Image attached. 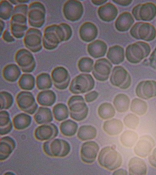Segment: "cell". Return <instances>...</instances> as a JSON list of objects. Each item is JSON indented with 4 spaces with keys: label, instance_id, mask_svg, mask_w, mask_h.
Segmentation results:
<instances>
[{
    "label": "cell",
    "instance_id": "obj_1",
    "mask_svg": "<svg viewBox=\"0 0 156 175\" xmlns=\"http://www.w3.org/2000/svg\"><path fill=\"white\" fill-rule=\"evenodd\" d=\"M68 31L61 24H53L44 29L43 36V45L45 49L52 50L56 48L60 43L67 41Z\"/></svg>",
    "mask_w": 156,
    "mask_h": 175
},
{
    "label": "cell",
    "instance_id": "obj_2",
    "mask_svg": "<svg viewBox=\"0 0 156 175\" xmlns=\"http://www.w3.org/2000/svg\"><path fill=\"white\" fill-rule=\"evenodd\" d=\"M98 161L103 167L109 170H113L120 167L122 163L121 155L112 147L107 146L99 153Z\"/></svg>",
    "mask_w": 156,
    "mask_h": 175
},
{
    "label": "cell",
    "instance_id": "obj_3",
    "mask_svg": "<svg viewBox=\"0 0 156 175\" xmlns=\"http://www.w3.org/2000/svg\"><path fill=\"white\" fill-rule=\"evenodd\" d=\"M151 48L147 43L139 41L128 45L126 50L127 60L132 63H137L147 57L151 52Z\"/></svg>",
    "mask_w": 156,
    "mask_h": 175
},
{
    "label": "cell",
    "instance_id": "obj_4",
    "mask_svg": "<svg viewBox=\"0 0 156 175\" xmlns=\"http://www.w3.org/2000/svg\"><path fill=\"white\" fill-rule=\"evenodd\" d=\"M67 104L72 118L77 121H81L86 118L88 113V108L82 96H72L69 99Z\"/></svg>",
    "mask_w": 156,
    "mask_h": 175
},
{
    "label": "cell",
    "instance_id": "obj_5",
    "mask_svg": "<svg viewBox=\"0 0 156 175\" xmlns=\"http://www.w3.org/2000/svg\"><path fill=\"white\" fill-rule=\"evenodd\" d=\"M46 9L44 4L39 1H34L29 5L28 20L29 24L35 28H40L45 21Z\"/></svg>",
    "mask_w": 156,
    "mask_h": 175
},
{
    "label": "cell",
    "instance_id": "obj_6",
    "mask_svg": "<svg viewBox=\"0 0 156 175\" xmlns=\"http://www.w3.org/2000/svg\"><path fill=\"white\" fill-rule=\"evenodd\" d=\"M95 81L92 76L87 74H81L76 76L72 81L69 90L74 94L87 92L94 87Z\"/></svg>",
    "mask_w": 156,
    "mask_h": 175
},
{
    "label": "cell",
    "instance_id": "obj_7",
    "mask_svg": "<svg viewBox=\"0 0 156 175\" xmlns=\"http://www.w3.org/2000/svg\"><path fill=\"white\" fill-rule=\"evenodd\" d=\"M43 36L41 31L37 28H29L24 37L23 42L25 47L34 53L40 51L42 49Z\"/></svg>",
    "mask_w": 156,
    "mask_h": 175
},
{
    "label": "cell",
    "instance_id": "obj_8",
    "mask_svg": "<svg viewBox=\"0 0 156 175\" xmlns=\"http://www.w3.org/2000/svg\"><path fill=\"white\" fill-rule=\"evenodd\" d=\"M130 33L136 39L148 41L153 40L156 36V30L154 26L145 22L136 23L131 29Z\"/></svg>",
    "mask_w": 156,
    "mask_h": 175
},
{
    "label": "cell",
    "instance_id": "obj_9",
    "mask_svg": "<svg viewBox=\"0 0 156 175\" xmlns=\"http://www.w3.org/2000/svg\"><path fill=\"white\" fill-rule=\"evenodd\" d=\"M15 59L23 72L25 73L32 72L34 70L36 63L31 51L25 48H21L16 52Z\"/></svg>",
    "mask_w": 156,
    "mask_h": 175
},
{
    "label": "cell",
    "instance_id": "obj_10",
    "mask_svg": "<svg viewBox=\"0 0 156 175\" xmlns=\"http://www.w3.org/2000/svg\"><path fill=\"white\" fill-rule=\"evenodd\" d=\"M110 81L112 85L122 90L128 88L131 84L129 74L124 68L119 66L113 68Z\"/></svg>",
    "mask_w": 156,
    "mask_h": 175
},
{
    "label": "cell",
    "instance_id": "obj_11",
    "mask_svg": "<svg viewBox=\"0 0 156 175\" xmlns=\"http://www.w3.org/2000/svg\"><path fill=\"white\" fill-rule=\"evenodd\" d=\"M16 101L19 108L28 114H33L37 109L38 105L34 97L30 92H20L16 95Z\"/></svg>",
    "mask_w": 156,
    "mask_h": 175
},
{
    "label": "cell",
    "instance_id": "obj_12",
    "mask_svg": "<svg viewBox=\"0 0 156 175\" xmlns=\"http://www.w3.org/2000/svg\"><path fill=\"white\" fill-rule=\"evenodd\" d=\"M62 12L65 17L68 20L74 22L79 20L83 12L82 4L75 0L67 1L64 4Z\"/></svg>",
    "mask_w": 156,
    "mask_h": 175
},
{
    "label": "cell",
    "instance_id": "obj_13",
    "mask_svg": "<svg viewBox=\"0 0 156 175\" xmlns=\"http://www.w3.org/2000/svg\"><path fill=\"white\" fill-rule=\"evenodd\" d=\"M132 13L137 20L151 21L156 15V5L151 2L140 4L133 7Z\"/></svg>",
    "mask_w": 156,
    "mask_h": 175
},
{
    "label": "cell",
    "instance_id": "obj_14",
    "mask_svg": "<svg viewBox=\"0 0 156 175\" xmlns=\"http://www.w3.org/2000/svg\"><path fill=\"white\" fill-rule=\"evenodd\" d=\"M52 81L55 87L60 90H64L68 87L70 81L68 70L62 66L54 68L51 72Z\"/></svg>",
    "mask_w": 156,
    "mask_h": 175
},
{
    "label": "cell",
    "instance_id": "obj_15",
    "mask_svg": "<svg viewBox=\"0 0 156 175\" xmlns=\"http://www.w3.org/2000/svg\"><path fill=\"white\" fill-rule=\"evenodd\" d=\"M112 66L105 58L97 60L94 64L92 74L97 80L104 81L107 80L110 74Z\"/></svg>",
    "mask_w": 156,
    "mask_h": 175
},
{
    "label": "cell",
    "instance_id": "obj_16",
    "mask_svg": "<svg viewBox=\"0 0 156 175\" xmlns=\"http://www.w3.org/2000/svg\"><path fill=\"white\" fill-rule=\"evenodd\" d=\"M58 133L57 126L53 123H48L37 127L34 130V136L38 140L47 141L54 139Z\"/></svg>",
    "mask_w": 156,
    "mask_h": 175
},
{
    "label": "cell",
    "instance_id": "obj_17",
    "mask_svg": "<svg viewBox=\"0 0 156 175\" xmlns=\"http://www.w3.org/2000/svg\"><path fill=\"white\" fill-rule=\"evenodd\" d=\"M135 92L138 97L144 99L156 97V81L147 80L140 82L137 85Z\"/></svg>",
    "mask_w": 156,
    "mask_h": 175
},
{
    "label": "cell",
    "instance_id": "obj_18",
    "mask_svg": "<svg viewBox=\"0 0 156 175\" xmlns=\"http://www.w3.org/2000/svg\"><path fill=\"white\" fill-rule=\"evenodd\" d=\"M99 147L95 142H86L83 144L80 151L82 160L87 164L93 163L95 160Z\"/></svg>",
    "mask_w": 156,
    "mask_h": 175
},
{
    "label": "cell",
    "instance_id": "obj_19",
    "mask_svg": "<svg viewBox=\"0 0 156 175\" xmlns=\"http://www.w3.org/2000/svg\"><path fill=\"white\" fill-rule=\"evenodd\" d=\"M155 146V142L152 137L148 135L141 136L136 145L134 150L137 156L145 157L150 153Z\"/></svg>",
    "mask_w": 156,
    "mask_h": 175
},
{
    "label": "cell",
    "instance_id": "obj_20",
    "mask_svg": "<svg viewBox=\"0 0 156 175\" xmlns=\"http://www.w3.org/2000/svg\"><path fill=\"white\" fill-rule=\"evenodd\" d=\"M49 149L51 157L62 158L67 156L70 151V146L66 140L61 139L51 140Z\"/></svg>",
    "mask_w": 156,
    "mask_h": 175
},
{
    "label": "cell",
    "instance_id": "obj_21",
    "mask_svg": "<svg viewBox=\"0 0 156 175\" xmlns=\"http://www.w3.org/2000/svg\"><path fill=\"white\" fill-rule=\"evenodd\" d=\"M80 37L83 41L89 42L94 40L98 34V29L93 23L87 22L84 23L79 30Z\"/></svg>",
    "mask_w": 156,
    "mask_h": 175
},
{
    "label": "cell",
    "instance_id": "obj_22",
    "mask_svg": "<svg viewBox=\"0 0 156 175\" xmlns=\"http://www.w3.org/2000/svg\"><path fill=\"white\" fill-rule=\"evenodd\" d=\"M99 17L102 20L109 22L114 20L118 13L116 7L113 4L108 2L100 7L98 10Z\"/></svg>",
    "mask_w": 156,
    "mask_h": 175
},
{
    "label": "cell",
    "instance_id": "obj_23",
    "mask_svg": "<svg viewBox=\"0 0 156 175\" xmlns=\"http://www.w3.org/2000/svg\"><path fill=\"white\" fill-rule=\"evenodd\" d=\"M16 144L15 140L9 136L1 138L0 141V160H6L15 149Z\"/></svg>",
    "mask_w": 156,
    "mask_h": 175
},
{
    "label": "cell",
    "instance_id": "obj_24",
    "mask_svg": "<svg viewBox=\"0 0 156 175\" xmlns=\"http://www.w3.org/2000/svg\"><path fill=\"white\" fill-rule=\"evenodd\" d=\"M129 175H144L146 174L147 166L145 161L136 157L132 158L128 164Z\"/></svg>",
    "mask_w": 156,
    "mask_h": 175
},
{
    "label": "cell",
    "instance_id": "obj_25",
    "mask_svg": "<svg viewBox=\"0 0 156 175\" xmlns=\"http://www.w3.org/2000/svg\"><path fill=\"white\" fill-rule=\"evenodd\" d=\"M107 49L106 44L103 41L98 39L87 45V51L89 55L94 58L104 56Z\"/></svg>",
    "mask_w": 156,
    "mask_h": 175
},
{
    "label": "cell",
    "instance_id": "obj_26",
    "mask_svg": "<svg viewBox=\"0 0 156 175\" xmlns=\"http://www.w3.org/2000/svg\"><path fill=\"white\" fill-rule=\"evenodd\" d=\"M134 22L132 15L128 12H124L121 14L116 20L115 27L119 31L125 32L130 28Z\"/></svg>",
    "mask_w": 156,
    "mask_h": 175
},
{
    "label": "cell",
    "instance_id": "obj_27",
    "mask_svg": "<svg viewBox=\"0 0 156 175\" xmlns=\"http://www.w3.org/2000/svg\"><path fill=\"white\" fill-rule=\"evenodd\" d=\"M103 128L108 135L115 136L119 134L122 131L123 125L121 120L114 118L105 121L103 123Z\"/></svg>",
    "mask_w": 156,
    "mask_h": 175
},
{
    "label": "cell",
    "instance_id": "obj_28",
    "mask_svg": "<svg viewBox=\"0 0 156 175\" xmlns=\"http://www.w3.org/2000/svg\"><path fill=\"white\" fill-rule=\"evenodd\" d=\"M20 68L14 63H10L5 66L2 70V76L6 81L13 82L16 81L21 74Z\"/></svg>",
    "mask_w": 156,
    "mask_h": 175
},
{
    "label": "cell",
    "instance_id": "obj_29",
    "mask_svg": "<svg viewBox=\"0 0 156 175\" xmlns=\"http://www.w3.org/2000/svg\"><path fill=\"white\" fill-rule=\"evenodd\" d=\"M107 57L113 64H119L124 60V49L118 45L112 46L109 48Z\"/></svg>",
    "mask_w": 156,
    "mask_h": 175
},
{
    "label": "cell",
    "instance_id": "obj_30",
    "mask_svg": "<svg viewBox=\"0 0 156 175\" xmlns=\"http://www.w3.org/2000/svg\"><path fill=\"white\" fill-rule=\"evenodd\" d=\"M56 96L53 91L46 90L39 92L37 96V100L38 104L44 106H50L55 102Z\"/></svg>",
    "mask_w": 156,
    "mask_h": 175
},
{
    "label": "cell",
    "instance_id": "obj_31",
    "mask_svg": "<svg viewBox=\"0 0 156 175\" xmlns=\"http://www.w3.org/2000/svg\"><path fill=\"white\" fill-rule=\"evenodd\" d=\"M36 122L39 124L49 123L53 119L51 109L47 107H40L34 116Z\"/></svg>",
    "mask_w": 156,
    "mask_h": 175
},
{
    "label": "cell",
    "instance_id": "obj_32",
    "mask_svg": "<svg viewBox=\"0 0 156 175\" xmlns=\"http://www.w3.org/2000/svg\"><path fill=\"white\" fill-rule=\"evenodd\" d=\"M31 121V117L29 115L23 113L17 114L12 119L14 127L18 130L26 129L30 126Z\"/></svg>",
    "mask_w": 156,
    "mask_h": 175
},
{
    "label": "cell",
    "instance_id": "obj_33",
    "mask_svg": "<svg viewBox=\"0 0 156 175\" xmlns=\"http://www.w3.org/2000/svg\"><path fill=\"white\" fill-rule=\"evenodd\" d=\"M130 103V99L126 94L120 93L117 95L114 99L113 103L117 112L123 113L129 109Z\"/></svg>",
    "mask_w": 156,
    "mask_h": 175
},
{
    "label": "cell",
    "instance_id": "obj_34",
    "mask_svg": "<svg viewBox=\"0 0 156 175\" xmlns=\"http://www.w3.org/2000/svg\"><path fill=\"white\" fill-rule=\"evenodd\" d=\"M97 134V130L94 127L91 125H85L80 127L77 136L80 140L86 141L94 139Z\"/></svg>",
    "mask_w": 156,
    "mask_h": 175
},
{
    "label": "cell",
    "instance_id": "obj_35",
    "mask_svg": "<svg viewBox=\"0 0 156 175\" xmlns=\"http://www.w3.org/2000/svg\"><path fill=\"white\" fill-rule=\"evenodd\" d=\"M78 126L74 121L68 119L62 122L59 126L60 130L61 133L66 136L71 137L76 133Z\"/></svg>",
    "mask_w": 156,
    "mask_h": 175
},
{
    "label": "cell",
    "instance_id": "obj_36",
    "mask_svg": "<svg viewBox=\"0 0 156 175\" xmlns=\"http://www.w3.org/2000/svg\"><path fill=\"white\" fill-rule=\"evenodd\" d=\"M14 7L9 0H2L0 2V17L3 20L10 19L12 17Z\"/></svg>",
    "mask_w": 156,
    "mask_h": 175
},
{
    "label": "cell",
    "instance_id": "obj_37",
    "mask_svg": "<svg viewBox=\"0 0 156 175\" xmlns=\"http://www.w3.org/2000/svg\"><path fill=\"white\" fill-rule=\"evenodd\" d=\"M98 113L101 118L105 120L113 118L115 115V112L111 104L104 102L101 104L98 108Z\"/></svg>",
    "mask_w": 156,
    "mask_h": 175
},
{
    "label": "cell",
    "instance_id": "obj_38",
    "mask_svg": "<svg viewBox=\"0 0 156 175\" xmlns=\"http://www.w3.org/2000/svg\"><path fill=\"white\" fill-rule=\"evenodd\" d=\"M138 137V135L136 132L131 130H126L120 136V140L124 146L131 148L136 143Z\"/></svg>",
    "mask_w": 156,
    "mask_h": 175
},
{
    "label": "cell",
    "instance_id": "obj_39",
    "mask_svg": "<svg viewBox=\"0 0 156 175\" xmlns=\"http://www.w3.org/2000/svg\"><path fill=\"white\" fill-rule=\"evenodd\" d=\"M52 111L55 118L58 121L64 120L68 117V109L67 106L64 103L56 104L53 107Z\"/></svg>",
    "mask_w": 156,
    "mask_h": 175
},
{
    "label": "cell",
    "instance_id": "obj_40",
    "mask_svg": "<svg viewBox=\"0 0 156 175\" xmlns=\"http://www.w3.org/2000/svg\"><path fill=\"white\" fill-rule=\"evenodd\" d=\"M147 108V103L143 100L138 98L133 99L131 102L130 106L131 111L139 115L145 114Z\"/></svg>",
    "mask_w": 156,
    "mask_h": 175
},
{
    "label": "cell",
    "instance_id": "obj_41",
    "mask_svg": "<svg viewBox=\"0 0 156 175\" xmlns=\"http://www.w3.org/2000/svg\"><path fill=\"white\" fill-rule=\"evenodd\" d=\"M52 80L50 75L47 73H42L36 77V85L38 89L46 90L52 86Z\"/></svg>",
    "mask_w": 156,
    "mask_h": 175
},
{
    "label": "cell",
    "instance_id": "obj_42",
    "mask_svg": "<svg viewBox=\"0 0 156 175\" xmlns=\"http://www.w3.org/2000/svg\"><path fill=\"white\" fill-rule=\"evenodd\" d=\"M21 89L25 90H31L35 86V79L34 76L29 74H24L22 75L18 82Z\"/></svg>",
    "mask_w": 156,
    "mask_h": 175
},
{
    "label": "cell",
    "instance_id": "obj_43",
    "mask_svg": "<svg viewBox=\"0 0 156 175\" xmlns=\"http://www.w3.org/2000/svg\"><path fill=\"white\" fill-rule=\"evenodd\" d=\"M94 61L91 58L84 57L80 58L78 61L77 66L79 70L84 73H89L93 69Z\"/></svg>",
    "mask_w": 156,
    "mask_h": 175
},
{
    "label": "cell",
    "instance_id": "obj_44",
    "mask_svg": "<svg viewBox=\"0 0 156 175\" xmlns=\"http://www.w3.org/2000/svg\"><path fill=\"white\" fill-rule=\"evenodd\" d=\"M14 99L12 95L9 92L3 91L0 93V110L8 109L12 105Z\"/></svg>",
    "mask_w": 156,
    "mask_h": 175
},
{
    "label": "cell",
    "instance_id": "obj_45",
    "mask_svg": "<svg viewBox=\"0 0 156 175\" xmlns=\"http://www.w3.org/2000/svg\"><path fill=\"white\" fill-rule=\"evenodd\" d=\"M123 122L125 125L128 128L135 129L139 125V119L135 115L130 113L124 117Z\"/></svg>",
    "mask_w": 156,
    "mask_h": 175
},
{
    "label": "cell",
    "instance_id": "obj_46",
    "mask_svg": "<svg viewBox=\"0 0 156 175\" xmlns=\"http://www.w3.org/2000/svg\"><path fill=\"white\" fill-rule=\"evenodd\" d=\"M11 122L9 113L5 110L1 111L0 112V127L6 126Z\"/></svg>",
    "mask_w": 156,
    "mask_h": 175
},
{
    "label": "cell",
    "instance_id": "obj_47",
    "mask_svg": "<svg viewBox=\"0 0 156 175\" xmlns=\"http://www.w3.org/2000/svg\"><path fill=\"white\" fill-rule=\"evenodd\" d=\"M3 39L8 43H12L15 41V38L12 35L11 32L8 29H5L1 37Z\"/></svg>",
    "mask_w": 156,
    "mask_h": 175
},
{
    "label": "cell",
    "instance_id": "obj_48",
    "mask_svg": "<svg viewBox=\"0 0 156 175\" xmlns=\"http://www.w3.org/2000/svg\"><path fill=\"white\" fill-rule=\"evenodd\" d=\"M98 95L99 94L98 92L93 91L86 94L84 96V98L86 101L87 103H90L95 100Z\"/></svg>",
    "mask_w": 156,
    "mask_h": 175
},
{
    "label": "cell",
    "instance_id": "obj_49",
    "mask_svg": "<svg viewBox=\"0 0 156 175\" xmlns=\"http://www.w3.org/2000/svg\"><path fill=\"white\" fill-rule=\"evenodd\" d=\"M12 128V122L6 126L0 127V135L3 136L8 134L11 131Z\"/></svg>",
    "mask_w": 156,
    "mask_h": 175
},
{
    "label": "cell",
    "instance_id": "obj_50",
    "mask_svg": "<svg viewBox=\"0 0 156 175\" xmlns=\"http://www.w3.org/2000/svg\"><path fill=\"white\" fill-rule=\"evenodd\" d=\"M148 161L151 165L156 168V148L153 151L148 157Z\"/></svg>",
    "mask_w": 156,
    "mask_h": 175
},
{
    "label": "cell",
    "instance_id": "obj_51",
    "mask_svg": "<svg viewBox=\"0 0 156 175\" xmlns=\"http://www.w3.org/2000/svg\"><path fill=\"white\" fill-rule=\"evenodd\" d=\"M51 140L46 141L43 145V149L44 153L48 156L51 157L49 149V144Z\"/></svg>",
    "mask_w": 156,
    "mask_h": 175
},
{
    "label": "cell",
    "instance_id": "obj_52",
    "mask_svg": "<svg viewBox=\"0 0 156 175\" xmlns=\"http://www.w3.org/2000/svg\"><path fill=\"white\" fill-rule=\"evenodd\" d=\"M149 60L151 65L156 70V48L151 55Z\"/></svg>",
    "mask_w": 156,
    "mask_h": 175
},
{
    "label": "cell",
    "instance_id": "obj_53",
    "mask_svg": "<svg viewBox=\"0 0 156 175\" xmlns=\"http://www.w3.org/2000/svg\"><path fill=\"white\" fill-rule=\"evenodd\" d=\"M114 2L123 6H126L130 4L132 2V1L130 0H112Z\"/></svg>",
    "mask_w": 156,
    "mask_h": 175
},
{
    "label": "cell",
    "instance_id": "obj_54",
    "mask_svg": "<svg viewBox=\"0 0 156 175\" xmlns=\"http://www.w3.org/2000/svg\"><path fill=\"white\" fill-rule=\"evenodd\" d=\"M9 1L13 5H15L20 4H27L30 2V0H9Z\"/></svg>",
    "mask_w": 156,
    "mask_h": 175
},
{
    "label": "cell",
    "instance_id": "obj_55",
    "mask_svg": "<svg viewBox=\"0 0 156 175\" xmlns=\"http://www.w3.org/2000/svg\"><path fill=\"white\" fill-rule=\"evenodd\" d=\"M113 175H127V172L125 170L119 169L114 172Z\"/></svg>",
    "mask_w": 156,
    "mask_h": 175
},
{
    "label": "cell",
    "instance_id": "obj_56",
    "mask_svg": "<svg viewBox=\"0 0 156 175\" xmlns=\"http://www.w3.org/2000/svg\"><path fill=\"white\" fill-rule=\"evenodd\" d=\"M0 36L5 30V23L3 20L0 19Z\"/></svg>",
    "mask_w": 156,
    "mask_h": 175
},
{
    "label": "cell",
    "instance_id": "obj_57",
    "mask_svg": "<svg viewBox=\"0 0 156 175\" xmlns=\"http://www.w3.org/2000/svg\"><path fill=\"white\" fill-rule=\"evenodd\" d=\"M107 1L106 0H91L92 3L95 5H102L105 3Z\"/></svg>",
    "mask_w": 156,
    "mask_h": 175
},
{
    "label": "cell",
    "instance_id": "obj_58",
    "mask_svg": "<svg viewBox=\"0 0 156 175\" xmlns=\"http://www.w3.org/2000/svg\"><path fill=\"white\" fill-rule=\"evenodd\" d=\"M4 174L5 175H14V173H13L10 172H6Z\"/></svg>",
    "mask_w": 156,
    "mask_h": 175
}]
</instances>
